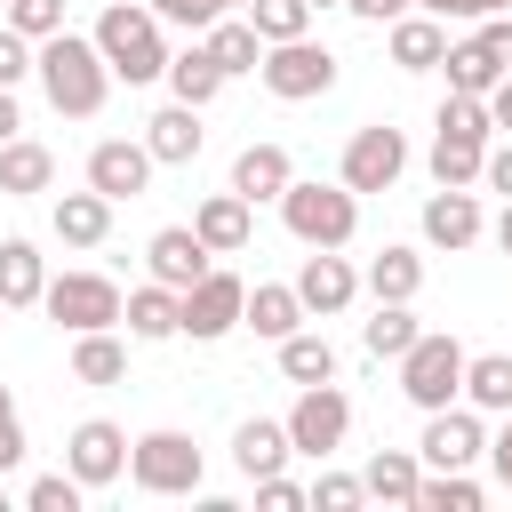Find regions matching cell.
Masks as SVG:
<instances>
[{"mask_svg": "<svg viewBox=\"0 0 512 512\" xmlns=\"http://www.w3.org/2000/svg\"><path fill=\"white\" fill-rule=\"evenodd\" d=\"M440 72H448V88H456V96H488V88L504 80V64L488 56V40H480V32H472V40H456V48L440 56Z\"/></svg>", "mask_w": 512, "mask_h": 512, "instance_id": "cell-28", "label": "cell"}, {"mask_svg": "<svg viewBox=\"0 0 512 512\" xmlns=\"http://www.w3.org/2000/svg\"><path fill=\"white\" fill-rule=\"evenodd\" d=\"M464 400L472 408H512V352H464Z\"/></svg>", "mask_w": 512, "mask_h": 512, "instance_id": "cell-31", "label": "cell"}, {"mask_svg": "<svg viewBox=\"0 0 512 512\" xmlns=\"http://www.w3.org/2000/svg\"><path fill=\"white\" fill-rule=\"evenodd\" d=\"M40 288H48L40 248H32V240H0V304L24 312V304H40Z\"/></svg>", "mask_w": 512, "mask_h": 512, "instance_id": "cell-24", "label": "cell"}, {"mask_svg": "<svg viewBox=\"0 0 512 512\" xmlns=\"http://www.w3.org/2000/svg\"><path fill=\"white\" fill-rule=\"evenodd\" d=\"M416 456H424L432 472H464V464H480V456H488V440H480V416H472V408H432V424H424Z\"/></svg>", "mask_w": 512, "mask_h": 512, "instance_id": "cell-12", "label": "cell"}, {"mask_svg": "<svg viewBox=\"0 0 512 512\" xmlns=\"http://www.w3.org/2000/svg\"><path fill=\"white\" fill-rule=\"evenodd\" d=\"M16 464H24V424L8 416V424H0V472H16Z\"/></svg>", "mask_w": 512, "mask_h": 512, "instance_id": "cell-51", "label": "cell"}, {"mask_svg": "<svg viewBox=\"0 0 512 512\" xmlns=\"http://www.w3.org/2000/svg\"><path fill=\"white\" fill-rule=\"evenodd\" d=\"M344 432H352V400L336 392V376L328 384H304L296 408H288V448L296 456H328V448H344Z\"/></svg>", "mask_w": 512, "mask_h": 512, "instance_id": "cell-8", "label": "cell"}, {"mask_svg": "<svg viewBox=\"0 0 512 512\" xmlns=\"http://www.w3.org/2000/svg\"><path fill=\"white\" fill-rule=\"evenodd\" d=\"M296 448H288V424H264V416H248L240 432H232V464L248 472V480H264V472H280Z\"/></svg>", "mask_w": 512, "mask_h": 512, "instance_id": "cell-23", "label": "cell"}, {"mask_svg": "<svg viewBox=\"0 0 512 512\" xmlns=\"http://www.w3.org/2000/svg\"><path fill=\"white\" fill-rule=\"evenodd\" d=\"M440 128H456V136H496V120H488V96H456V88H448V104H440Z\"/></svg>", "mask_w": 512, "mask_h": 512, "instance_id": "cell-40", "label": "cell"}, {"mask_svg": "<svg viewBox=\"0 0 512 512\" xmlns=\"http://www.w3.org/2000/svg\"><path fill=\"white\" fill-rule=\"evenodd\" d=\"M296 296H304V312H344V304L360 296V272H352L336 248H312L304 272H296Z\"/></svg>", "mask_w": 512, "mask_h": 512, "instance_id": "cell-15", "label": "cell"}, {"mask_svg": "<svg viewBox=\"0 0 512 512\" xmlns=\"http://www.w3.org/2000/svg\"><path fill=\"white\" fill-rule=\"evenodd\" d=\"M440 56H448L440 16H392V64H400V72H432Z\"/></svg>", "mask_w": 512, "mask_h": 512, "instance_id": "cell-25", "label": "cell"}, {"mask_svg": "<svg viewBox=\"0 0 512 512\" xmlns=\"http://www.w3.org/2000/svg\"><path fill=\"white\" fill-rule=\"evenodd\" d=\"M8 32H24V40L64 32V0H8Z\"/></svg>", "mask_w": 512, "mask_h": 512, "instance_id": "cell-39", "label": "cell"}, {"mask_svg": "<svg viewBox=\"0 0 512 512\" xmlns=\"http://www.w3.org/2000/svg\"><path fill=\"white\" fill-rule=\"evenodd\" d=\"M224 8H232V0H224Z\"/></svg>", "mask_w": 512, "mask_h": 512, "instance_id": "cell-59", "label": "cell"}, {"mask_svg": "<svg viewBox=\"0 0 512 512\" xmlns=\"http://www.w3.org/2000/svg\"><path fill=\"white\" fill-rule=\"evenodd\" d=\"M400 392L432 416V408H448L456 392H464V344L456 336H440V328H424L408 352H400Z\"/></svg>", "mask_w": 512, "mask_h": 512, "instance_id": "cell-4", "label": "cell"}, {"mask_svg": "<svg viewBox=\"0 0 512 512\" xmlns=\"http://www.w3.org/2000/svg\"><path fill=\"white\" fill-rule=\"evenodd\" d=\"M96 48H104V64H112V80H128V88H144V80H160L168 72V48H160V16L152 8H104L96 16Z\"/></svg>", "mask_w": 512, "mask_h": 512, "instance_id": "cell-2", "label": "cell"}, {"mask_svg": "<svg viewBox=\"0 0 512 512\" xmlns=\"http://www.w3.org/2000/svg\"><path fill=\"white\" fill-rule=\"evenodd\" d=\"M488 120H496V128H512V72L488 88Z\"/></svg>", "mask_w": 512, "mask_h": 512, "instance_id": "cell-52", "label": "cell"}, {"mask_svg": "<svg viewBox=\"0 0 512 512\" xmlns=\"http://www.w3.org/2000/svg\"><path fill=\"white\" fill-rule=\"evenodd\" d=\"M88 184L120 208V200H136V192L152 184V152H144V144H128V136H104V144L88 152Z\"/></svg>", "mask_w": 512, "mask_h": 512, "instance_id": "cell-13", "label": "cell"}, {"mask_svg": "<svg viewBox=\"0 0 512 512\" xmlns=\"http://www.w3.org/2000/svg\"><path fill=\"white\" fill-rule=\"evenodd\" d=\"M240 296H248V280L208 264V272H200V280L176 296V304H184V312H176V336H200V344L232 336V328H240Z\"/></svg>", "mask_w": 512, "mask_h": 512, "instance_id": "cell-7", "label": "cell"}, {"mask_svg": "<svg viewBox=\"0 0 512 512\" xmlns=\"http://www.w3.org/2000/svg\"><path fill=\"white\" fill-rule=\"evenodd\" d=\"M104 232H112V200H104L96 184H88V192H64V200H56V240H64V248H96Z\"/></svg>", "mask_w": 512, "mask_h": 512, "instance_id": "cell-22", "label": "cell"}, {"mask_svg": "<svg viewBox=\"0 0 512 512\" xmlns=\"http://www.w3.org/2000/svg\"><path fill=\"white\" fill-rule=\"evenodd\" d=\"M416 288H424V256H416V248H384V256L368 264V296H376V304H408Z\"/></svg>", "mask_w": 512, "mask_h": 512, "instance_id": "cell-33", "label": "cell"}, {"mask_svg": "<svg viewBox=\"0 0 512 512\" xmlns=\"http://www.w3.org/2000/svg\"><path fill=\"white\" fill-rule=\"evenodd\" d=\"M480 152H488V136L440 128V136H432V176H440V184H480Z\"/></svg>", "mask_w": 512, "mask_h": 512, "instance_id": "cell-36", "label": "cell"}, {"mask_svg": "<svg viewBox=\"0 0 512 512\" xmlns=\"http://www.w3.org/2000/svg\"><path fill=\"white\" fill-rule=\"evenodd\" d=\"M24 72H32V40H24V32H8V24H0V88H16V80H24Z\"/></svg>", "mask_w": 512, "mask_h": 512, "instance_id": "cell-44", "label": "cell"}, {"mask_svg": "<svg viewBox=\"0 0 512 512\" xmlns=\"http://www.w3.org/2000/svg\"><path fill=\"white\" fill-rule=\"evenodd\" d=\"M416 512H480V488L464 472H432V480H416Z\"/></svg>", "mask_w": 512, "mask_h": 512, "instance_id": "cell-38", "label": "cell"}, {"mask_svg": "<svg viewBox=\"0 0 512 512\" xmlns=\"http://www.w3.org/2000/svg\"><path fill=\"white\" fill-rule=\"evenodd\" d=\"M16 128H24V112H16V88H0V144H8Z\"/></svg>", "mask_w": 512, "mask_h": 512, "instance_id": "cell-53", "label": "cell"}, {"mask_svg": "<svg viewBox=\"0 0 512 512\" xmlns=\"http://www.w3.org/2000/svg\"><path fill=\"white\" fill-rule=\"evenodd\" d=\"M248 24L264 32V48H272V40H304L312 0H248Z\"/></svg>", "mask_w": 512, "mask_h": 512, "instance_id": "cell-37", "label": "cell"}, {"mask_svg": "<svg viewBox=\"0 0 512 512\" xmlns=\"http://www.w3.org/2000/svg\"><path fill=\"white\" fill-rule=\"evenodd\" d=\"M72 376H80V384H120V376H128L120 336H112V328H80V344H72Z\"/></svg>", "mask_w": 512, "mask_h": 512, "instance_id": "cell-34", "label": "cell"}, {"mask_svg": "<svg viewBox=\"0 0 512 512\" xmlns=\"http://www.w3.org/2000/svg\"><path fill=\"white\" fill-rule=\"evenodd\" d=\"M128 472H136L144 496H192L200 448H192V432H144V440H128Z\"/></svg>", "mask_w": 512, "mask_h": 512, "instance_id": "cell-5", "label": "cell"}, {"mask_svg": "<svg viewBox=\"0 0 512 512\" xmlns=\"http://www.w3.org/2000/svg\"><path fill=\"white\" fill-rule=\"evenodd\" d=\"M144 264H152V280H160V288H176V296H184V288L208 272V240H200L192 224H160V232H152V248H144Z\"/></svg>", "mask_w": 512, "mask_h": 512, "instance_id": "cell-14", "label": "cell"}, {"mask_svg": "<svg viewBox=\"0 0 512 512\" xmlns=\"http://www.w3.org/2000/svg\"><path fill=\"white\" fill-rule=\"evenodd\" d=\"M400 168H408V136L384 128V120H368V128H352L336 184H344V192H384V184H400Z\"/></svg>", "mask_w": 512, "mask_h": 512, "instance_id": "cell-9", "label": "cell"}, {"mask_svg": "<svg viewBox=\"0 0 512 512\" xmlns=\"http://www.w3.org/2000/svg\"><path fill=\"white\" fill-rule=\"evenodd\" d=\"M256 72H264V88H272L280 104H304V96H328V88H336V56H328L320 40H272Z\"/></svg>", "mask_w": 512, "mask_h": 512, "instance_id": "cell-6", "label": "cell"}, {"mask_svg": "<svg viewBox=\"0 0 512 512\" xmlns=\"http://www.w3.org/2000/svg\"><path fill=\"white\" fill-rule=\"evenodd\" d=\"M64 472H72L80 488L120 480V472H128V432H120V424H104V416L72 424V440H64Z\"/></svg>", "mask_w": 512, "mask_h": 512, "instance_id": "cell-11", "label": "cell"}, {"mask_svg": "<svg viewBox=\"0 0 512 512\" xmlns=\"http://www.w3.org/2000/svg\"><path fill=\"white\" fill-rule=\"evenodd\" d=\"M424 16H504V0H424Z\"/></svg>", "mask_w": 512, "mask_h": 512, "instance_id": "cell-47", "label": "cell"}, {"mask_svg": "<svg viewBox=\"0 0 512 512\" xmlns=\"http://www.w3.org/2000/svg\"><path fill=\"white\" fill-rule=\"evenodd\" d=\"M416 336H424V328H416V312H408V304H376V312L360 320V344H368L376 360H400Z\"/></svg>", "mask_w": 512, "mask_h": 512, "instance_id": "cell-35", "label": "cell"}, {"mask_svg": "<svg viewBox=\"0 0 512 512\" xmlns=\"http://www.w3.org/2000/svg\"><path fill=\"white\" fill-rule=\"evenodd\" d=\"M288 184H296V160H288L280 144H248V152L232 160V192H240L248 208H256V200H280Z\"/></svg>", "mask_w": 512, "mask_h": 512, "instance_id": "cell-18", "label": "cell"}, {"mask_svg": "<svg viewBox=\"0 0 512 512\" xmlns=\"http://www.w3.org/2000/svg\"><path fill=\"white\" fill-rule=\"evenodd\" d=\"M488 464H496V480H504V488H512V408H504V432H496V440H488Z\"/></svg>", "mask_w": 512, "mask_h": 512, "instance_id": "cell-50", "label": "cell"}, {"mask_svg": "<svg viewBox=\"0 0 512 512\" xmlns=\"http://www.w3.org/2000/svg\"><path fill=\"white\" fill-rule=\"evenodd\" d=\"M24 504H32V512H80V480H72V472H40V480L24 488Z\"/></svg>", "mask_w": 512, "mask_h": 512, "instance_id": "cell-41", "label": "cell"}, {"mask_svg": "<svg viewBox=\"0 0 512 512\" xmlns=\"http://www.w3.org/2000/svg\"><path fill=\"white\" fill-rule=\"evenodd\" d=\"M8 416H16V400H8V384H0V424H8Z\"/></svg>", "mask_w": 512, "mask_h": 512, "instance_id": "cell-55", "label": "cell"}, {"mask_svg": "<svg viewBox=\"0 0 512 512\" xmlns=\"http://www.w3.org/2000/svg\"><path fill=\"white\" fill-rule=\"evenodd\" d=\"M168 88H176V104H208L216 88H224V64L208 56V40L200 48H184V56H168V72H160Z\"/></svg>", "mask_w": 512, "mask_h": 512, "instance_id": "cell-32", "label": "cell"}, {"mask_svg": "<svg viewBox=\"0 0 512 512\" xmlns=\"http://www.w3.org/2000/svg\"><path fill=\"white\" fill-rule=\"evenodd\" d=\"M496 248L512 256V200H504V216H496Z\"/></svg>", "mask_w": 512, "mask_h": 512, "instance_id": "cell-54", "label": "cell"}, {"mask_svg": "<svg viewBox=\"0 0 512 512\" xmlns=\"http://www.w3.org/2000/svg\"><path fill=\"white\" fill-rule=\"evenodd\" d=\"M312 8H344V0H312Z\"/></svg>", "mask_w": 512, "mask_h": 512, "instance_id": "cell-56", "label": "cell"}, {"mask_svg": "<svg viewBox=\"0 0 512 512\" xmlns=\"http://www.w3.org/2000/svg\"><path fill=\"white\" fill-rule=\"evenodd\" d=\"M0 312H8V304H0Z\"/></svg>", "mask_w": 512, "mask_h": 512, "instance_id": "cell-58", "label": "cell"}, {"mask_svg": "<svg viewBox=\"0 0 512 512\" xmlns=\"http://www.w3.org/2000/svg\"><path fill=\"white\" fill-rule=\"evenodd\" d=\"M480 40H488V56L512 72V16H480Z\"/></svg>", "mask_w": 512, "mask_h": 512, "instance_id": "cell-46", "label": "cell"}, {"mask_svg": "<svg viewBox=\"0 0 512 512\" xmlns=\"http://www.w3.org/2000/svg\"><path fill=\"white\" fill-rule=\"evenodd\" d=\"M360 496H368V488H360V480H352V472H320V480H312V488H304V504H320V512H352V504H360Z\"/></svg>", "mask_w": 512, "mask_h": 512, "instance_id": "cell-42", "label": "cell"}, {"mask_svg": "<svg viewBox=\"0 0 512 512\" xmlns=\"http://www.w3.org/2000/svg\"><path fill=\"white\" fill-rule=\"evenodd\" d=\"M480 176H488V184L512 200V144H504V152H480Z\"/></svg>", "mask_w": 512, "mask_h": 512, "instance_id": "cell-48", "label": "cell"}, {"mask_svg": "<svg viewBox=\"0 0 512 512\" xmlns=\"http://www.w3.org/2000/svg\"><path fill=\"white\" fill-rule=\"evenodd\" d=\"M208 56L224 64V80H232V72H256V64H264V32H256L248 16H216V24H208Z\"/></svg>", "mask_w": 512, "mask_h": 512, "instance_id": "cell-27", "label": "cell"}, {"mask_svg": "<svg viewBox=\"0 0 512 512\" xmlns=\"http://www.w3.org/2000/svg\"><path fill=\"white\" fill-rule=\"evenodd\" d=\"M424 240H432V248H472V240H480V200H472L464 184H440V192L424 200Z\"/></svg>", "mask_w": 512, "mask_h": 512, "instance_id": "cell-17", "label": "cell"}, {"mask_svg": "<svg viewBox=\"0 0 512 512\" xmlns=\"http://www.w3.org/2000/svg\"><path fill=\"white\" fill-rule=\"evenodd\" d=\"M176 288H136V296H120V320H128V336H144V344H160V336H176Z\"/></svg>", "mask_w": 512, "mask_h": 512, "instance_id": "cell-29", "label": "cell"}, {"mask_svg": "<svg viewBox=\"0 0 512 512\" xmlns=\"http://www.w3.org/2000/svg\"><path fill=\"white\" fill-rule=\"evenodd\" d=\"M280 376H288V384H328V376H336V344L312 336V328H288V336H280Z\"/></svg>", "mask_w": 512, "mask_h": 512, "instance_id": "cell-30", "label": "cell"}, {"mask_svg": "<svg viewBox=\"0 0 512 512\" xmlns=\"http://www.w3.org/2000/svg\"><path fill=\"white\" fill-rule=\"evenodd\" d=\"M280 224L304 248H344L360 232V192H344V184H288L280 192Z\"/></svg>", "mask_w": 512, "mask_h": 512, "instance_id": "cell-3", "label": "cell"}, {"mask_svg": "<svg viewBox=\"0 0 512 512\" xmlns=\"http://www.w3.org/2000/svg\"><path fill=\"white\" fill-rule=\"evenodd\" d=\"M416 480H424V456H408V448H376L368 472H360V488L384 496V504H416Z\"/></svg>", "mask_w": 512, "mask_h": 512, "instance_id": "cell-26", "label": "cell"}, {"mask_svg": "<svg viewBox=\"0 0 512 512\" xmlns=\"http://www.w3.org/2000/svg\"><path fill=\"white\" fill-rule=\"evenodd\" d=\"M144 152H152V168H184V160H200V104H168V112H152V120H144Z\"/></svg>", "mask_w": 512, "mask_h": 512, "instance_id": "cell-16", "label": "cell"}, {"mask_svg": "<svg viewBox=\"0 0 512 512\" xmlns=\"http://www.w3.org/2000/svg\"><path fill=\"white\" fill-rule=\"evenodd\" d=\"M0 504H8V496H0Z\"/></svg>", "mask_w": 512, "mask_h": 512, "instance_id": "cell-57", "label": "cell"}, {"mask_svg": "<svg viewBox=\"0 0 512 512\" xmlns=\"http://www.w3.org/2000/svg\"><path fill=\"white\" fill-rule=\"evenodd\" d=\"M256 504H264V512H296V504H304V488H296L288 472H264V480H256Z\"/></svg>", "mask_w": 512, "mask_h": 512, "instance_id": "cell-45", "label": "cell"}, {"mask_svg": "<svg viewBox=\"0 0 512 512\" xmlns=\"http://www.w3.org/2000/svg\"><path fill=\"white\" fill-rule=\"evenodd\" d=\"M160 24H192V32H208L216 16H224V0H144Z\"/></svg>", "mask_w": 512, "mask_h": 512, "instance_id": "cell-43", "label": "cell"}, {"mask_svg": "<svg viewBox=\"0 0 512 512\" xmlns=\"http://www.w3.org/2000/svg\"><path fill=\"white\" fill-rule=\"evenodd\" d=\"M32 72H40V88H48V104H56L64 120L104 112L112 64H104V48H96V40H80V32H48V40L32 48Z\"/></svg>", "mask_w": 512, "mask_h": 512, "instance_id": "cell-1", "label": "cell"}, {"mask_svg": "<svg viewBox=\"0 0 512 512\" xmlns=\"http://www.w3.org/2000/svg\"><path fill=\"white\" fill-rule=\"evenodd\" d=\"M48 184H56V152L32 144V136H8V144H0V192H8V200H32V192H48Z\"/></svg>", "mask_w": 512, "mask_h": 512, "instance_id": "cell-20", "label": "cell"}, {"mask_svg": "<svg viewBox=\"0 0 512 512\" xmlns=\"http://www.w3.org/2000/svg\"><path fill=\"white\" fill-rule=\"evenodd\" d=\"M360 24H392V16H408V0H344Z\"/></svg>", "mask_w": 512, "mask_h": 512, "instance_id": "cell-49", "label": "cell"}, {"mask_svg": "<svg viewBox=\"0 0 512 512\" xmlns=\"http://www.w3.org/2000/svg\"><path fill=\"white\" fill-rule=\"evenodd\" d=\"M192 232L208 240V256H240L256 224H248V200H240V192H216V200H200V216H192Z\"/></svg>", "mask_w": 512, "mask_h": 512, "instance_id": "cell-21", "label": "cell"}, {"mask_svg": "<svg viewBox=\"0 0 512 512\" xmlns=\"http://www.w3.org/2000/svg\"><path fill=\"white\" fill-rule=\"evenodd\" d=\"M40 304H48V320H56V328H72V336H80V328H112V320H120V288H112L104 272H64V280H48V288H40Z\"/></svg>", "mask_w": 512, "mask_h": 512, "instance_id": "cell-10", "label": "cell"}, {"mask_svg": "<svg viewBox=\"0 0 512 512\" xmlns=\"http://www.w3.org/2000/svg\"><path fill=\"white\" fill-rule=\"evenodd\" d=\"M240 328H256V336H288V328H304V296L296 288H280V280H256L248 296H240Z\"/></svg>", "mask_w": 512, "mask_h": 512, "instance_id": "cell-19", "label": "cell"}]
</instances>
